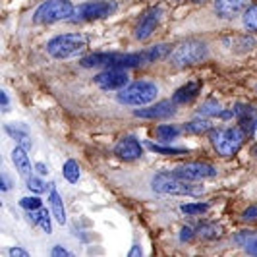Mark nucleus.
Here are the masks:
<instances>
[{"label":"nucleus","mask_w":257,"mask_h":257,"mask_svg":"<svg viewBox=\"0 0 257 257\" xmlns=\"http://www.w3.org/2000/svg\"><path fill=\"white\" fill-rule=\"evenodd\" d=\"M52 255L66 257V255H70V251H68V249H64V247H60V245H56V247H52Z\"/></svg>","instance_id":"c9c22d12"},{"label":"nucleus","mask_w":257,"mask_h":257,"mask_svg":"<svg viewBox=\"0 0 257 257\" xmlns=\"http://www.w3.org/2000/svg\"><path fill=\"white\" fill-rule=\"evenodd\" d=\"M234 114L238 116V120H244V118H251V116H257L255 114V108H251L249 104H244V103H238L234 106Z\"/></svg>","instance_id":"7c9ffc66"},{"label":"nucleus","mask_w":257,"mask_h":257,"mask_svg":"<svg viewBox=\"0 0 257 257\" xmlns=\"http://www.w3.org/2000/svg\"><path fill=\"white\" fill-rule=\"evenodd\" d=\"M8 255L10 257H27V251L24 247H10L8 249Z\"/></svg>","instance_id":"72a5a7b5"},{"label":"nucleus","mask_w":257,"mask_h":257,"mask_svg":"<svg viewBox=\"0 0 257 257\" xmlns=\"http://www.w3.org/2000/svg\"><path fill=\"white\" fill-rule=\"evenodd\" d=\"M83 68H120V70H130V68H140L145 64L142 52H132V54H122V52H99V54H87L79 60Z\"/></svg>","instance_id":"f257e3e1"},{"label":"nucleus","mask_w":257,"mask_h":257,"mask_svg":"<svg viewBox=\"0 0 257 257\" xmlns=\"http://www.w3.org/2000/svg\"><path fill=\"white\" fill-rule=\"evenodd\" d=\"M220 226H217V224H201L199 228H197V236L199 238H203V240H215V238H219L220 236Z\"/></svg>","instance_id":"a878e982"},{"label":"nucleus","mask_w":257,"mask_h":257,"mask_svg":"<svg viewBox=\"0 0 257 257\" xmlns=\"http://www.w3.org/2000/svg\"><path fill=\"white\" fill-rule=\"evenodd\" d=\"M180 209L186 215H203L209 211V205L207 203H184V205H180Z\"/></svg>","instance_id":"c85d7f7f"},{"label":"nucleus","mask_w":257,"mask_h":257,"mask_svg":"<svg viewBox=\"0 0 257 257\" xmlns=\"http://www.w3.org/2000/svg\"><path fill=\"white\" fill-rule=\"evenodd\" d=\"M257 217V207L253 205V207H247L244 213H242V219L244 220H247V219H255Z\"/></svg>","instance_id":"f704fd0d"},{"label":"nucleus","mask_w":257,"mask_h":257,"mask_svg":"<svg viewBox=\"0 0 257 257\" xmlns=\"http://www.w3.org/2000/svg\"><path fill=\"white\" fill-rule=\"evenodd\" d=\"M20 207L26 209V211H29V213H33V211H37V209L43 207V201L39 199L37 193H35L33 197H22V199H20Z\"/></svg>","instance_id":"c756f323"},{"label":"nucleus","mask_w":257,"mask_h":257,"mask_svg":"<svg viewBox=\"0 0 257 257\" xmlns=\"http://www.w3.org/2000/svg\"><path fill=\"white\" fill-rule=\"evenodd\" d=\"M209 49L203 41H184L170 52V64L176 68H190L207 60Z\"/></svg>","instance_id":"20e7f679"},{"label":"nucleus","mask_w":257,"mask_h":257,"mask_svg":"<svg viewBox=\"0 0 257 257\" xmlns=\"http://www.w3.org/2000/svg\"><path fill=\"white\" fill-rule=\"evenodd\" d=\"M89 41L81 33H64V35H56L47 43V52L54 60H68V58H76L83 56V52L87 51Z\"/></svg>","instance_id":"f03ea898"},{"label":"nucleus","mask_w":257,"mask_h":257,"mask_svg":"<svg viewBox=\"0 0 257 257\" xmlns=\"http://www.w3.org/2000/svg\"><path fill=\"white\" fill-rule=\"evenodd\" d=\"M116 12V2L110 0H89L83 2L76 8L70 22H95V20H104Z\"/></svg>","instance_id":"6e6552de"},{"label":"nucleus","mask_w":257,"mask_h":257,"mask_svg":"<svg viewBox=\"0 0 257 257\" xmlns=\"http://www.w3.org/2000/svg\"><path fill=\"white\" fill-rule=\"evenodd\" d=\"M0 99H2V112H6V110H8V106H10V99H8L6 91H2V93H0Z\"/></svg>","instance_id":"e433bc0d"},{"label":"nucleus","mask_w":257,"mask_h":257,"mask_svg":"<svg viewBox=\"0 0 257 257\" xmlns=\"http://www.w3.org/2000/svg\"><path fill=\"white\" fill-rule=\"evenodd\" d=\"M159 89L151 81H134L128 83L126 87H122L118 93V103L128 104V106H145L151 104L157 99Z\"/></svg>","instance_id":"39448f33"},{"label":"nucleus","mask_w":257,"mask_h":257,"mask_svg":"<svg viewBox=\"0 0 257 257\" xmlns=\"http://www.w3.org/2000/svg\"><path fill=\"white\" fill-rule=\"evenodd\" d=\"M49 203H51V209H52V215H54V219L58 224H66V209H64V201H62V197H60V193L56 192V188H54V184H51V190H49Z\"/></svg>","instance_id":"f3484780"},{"label":"nucleus","mask_w":257,"mask_h":257,"mask_svg":"<svg viewBox=\"0 0 257 257\" xmlns=\"http://www.w3.org/2000/svg\"><path fill=\"white\" fill-rule=\"evenodd\" d=\"M35 168H37V170L41 172V174H47V172H49V168L45 167L43 163H37V165H35Z\"/></svg>","instance_id":"a19ab883"},{"label":"nucleus","mask_w":257,"mask_h":257,"mask_svg":"<svg viewBox=\"0 0 257 257\" xmlns=\"http://www.w3.org/2000/svg\"><path fill=\"white\" fill-rule=\"evenodd\" d=\"M12 163L14 167H16V170L20 172V176H24L26 180L31 176V163L27 159V149H24L22 145L16 147L12 151Z\"/></svg>","instance_id":"dca6fc26"},{"label":"nucleus","mask_w":257,"mask_h":257,"mask_svg":"<svg viewBox=\"0 0 257 257\" xmlns=\"http://www.w3.org/2000/svg\"><path fill=\"white\" fill-rule=\"evenodd\" d=\"M151 188L157 193H165V195H203L205 190L199 184H193L190 180L178 178L176 174H157L151 180Z\"/></svg>","instance_id":"7ed1b4c3"},{"label":"nucleus","mask_w":257,"mask_h":257,"mask_svg":"<svg viewBox=\"0 0 257 257\" xmlns=\"http://www.w3.org/2000/svg\"><path fill=\"white\" fill-rule=\"evenodd\" d=\"M244 130L240 128H220V130H211V143L215 147V151L220 157H234L240 151V147L245 142Z\"/></svg>","instance_id":"423d86ee"},{"label":"nucleus","mask_w":257,"mask_h":257,"mask_svg":"<svg viewBox=\"0 0 257 257\" xmlns=\"http://www.w3.org/2000/svg\"><path fill=\"white\" fill-rule=\"evenodd\" d=\"M197 114L201 116H217V118H222V120H230L234 112L232 110H224L219 104V101L215 99H209L207 103H203L199 108H197Z\"/></svg>","instance_id":"6ab92c4d"},{"label":"nucleus","mask_w":257,"mask_h":257,"mask_svg":"<svg viewBox=\"0 0 257 257\" xmlns=\"http://www.w3.org/2000/svg\"><path fill=\"white\" fill-rule=\"evenodd\" d=\"M178 134H180V130L174 128V126H167V124L155 128V136H157V140H161V142H172V140L178 138Z\"/></svg>","instance_id":"b1692460"},{"label":"nucleus","mask_w":257,"mask_h":257,"mask_svg":"<svg viewBox=\"0 0 257 257\" xmlns=\"http://www.w3.org/2000/svg\"><path fill=\"white\" fill-rule=\"evenodd\" d=\"M163 14H165V10L161 6H153V8H149L147 12L143 14L142 20L136 26V39L138 41H145V39L151 37L153 31L161 24V20H163Z\"/></svg>","instance_id":"9d476101"},{"label":"nucleus","mask_w":257,"mask_h":257,"mask_svg":"<svg viewBox=\"0 0 257 257\" xmlns=\"http://www.w3.org/2000/svg\"><path fill=\"white\" fill-rule=\"evenodd\" d=\"M199 91H201V83L199 81H190V83H186V85H182V87H178V89L174 91L172 101L176 104L192 103L193 99L199 95Z\"/></svg>","instance_id":"2eb2a0df"},{"label":"nucleus","mask_w":257,"mask_h":257,"mask_svg":"<svg viewBox=\"0 0 257 257\" xmlns=\"http://www.w3.org/2000/svg\"><path fill=\"white\" fill-rule=\"evenodd\" d=\"M76 12L70 0H45L33 14V24H56L72 20Z\"/></svg>","instance_id":"0eeeda50"},{"label":"nucleus","mask_w":257,"mask_h":257,"mask_svg":"<svg viewBox=\"0 0 257 257\" xmlns=\"http://www.w3.org/2000/svg\"><path fill=\"white\" fill-rule=\"evenodd\" d=\"M182 130L186 132V134H193V136H197V134H205L209 132L211 128V124H209V120H192V122H186Z\"/></svg>","instance_id":"4be33fe9"},{"label":"nucleus","mask_w":257,"mask_h":257,"mask_svg":"<svg viewBox=\"0 0 257 257\" xmlns=\"http://www.w3.org/2000/svg\"><path fill=\"white\" fill-rule=\"evenodd\" d=\"M255 91H257V85H255Z\"/></svg>","instance_id":"37998d69"},{"label":"nucleus","mask_w":257,"mask_h":257,"mask_svg":"<svg viewBox=\"0 0 257 257\" xmlns=\"http://www.w3.org/2000/svg\"><path fill=\"white\" fill-rule=\"evenodd\" d=\"M62 174H64L66 182L70 184H76L79 180V165H77L74 159H68L62 167Z\"/></svg>","instance_id":"5701e85b"},{"label":"nucleus","mask_w":257,"mask_h":257,"mask_svg":"<svg viewBox=\"0 0 257 257\" xmlns=\"http://www.w3.org/2000/svg\"><path fill=\"white\" fill-rule=\"evenodd\" d=\"M145 147L153 153H161V155H186L188 149H180V147H167V145H157L153 142H145Z\"/></svg>","instance_id":"393cba45"},{"label":"nucleus","mask_w":257,"mask_h":257,"mask_svg":"<svg viewBox=\"0 0 257 257\" xmlns=\"http://www.w3.org/2000/svg\"><path fill=\"white\" fill-rule=\"evenodd\" d=\"M176 114V103L174 101H161L151 106H143L138 108L134 116L136 118H145V120H153V118H170Z\"/></svg>","instance_id":"ddd939ff"},{"label":"nucleus","mask_w":257,"mask_h":257,"mask_svg":"<svg viewBox=\"0 0 257 257\" xmlns=\"http://www.w3.org/2000/svg\"><path fill=\"white\" fill-rule=\"evenodd\" d=\"M245 251L249 255H257V238H251L247 244H245Z\"/></svg>","instance_id":"473e14b6"},{"label":"nucleus","mask_w":257,"mask_h":257,"mask_svg":"<svg viewBox=\"0 0 257 257\" xmlns=\"http://www.w3.org/2000/svg\"><path fill=\"white\" fill-rule=\"evenodd\" d=\"M251 232H240V234H236V244H244V240H245V236H249Z\"/></svg>","instance_id":"58836bf2"},{"label":"nucleus","mask_w":257,"mask_h":257,"mask_svg":"<svg viewBox=\"0 0 257 257\" xmlns=\"http://www.w3.org/2000/svg\"><path fill=\"white\" fill-rule=\"evenodd\" d=\"M27 190L33 193H45L47 190H51V184H45L39 176H29L27 178Z\"/></svg>","instance_id":"cd10ccee"},{"label":"nucleus","mask_w":257,"mask_h":257,"mask_svg":"<svg viewBox=\"0 0 257 257\" xmlns=\"http://www.w3.org/2000/svg\"><path fill=\"white\" fill-rule=\"evenodd\" d=\"M101 89L104 91H114L122 89L130 83V76L126 74V70H120V68H108L101 72L99 76H95L93 79Z\"/></svg>","instance_id":"9b49d317"},{"label":"nucleus","mask_w":257,"mask_h":257,"mask_svg":"<svg viewBox=\"0 0 257 257\" xmlns=\"http://www.w3.org/2000/svg\"><path fill=\"white\" fill-rule=\"evenodd\" d=\"M170 52H172L170 45H155L147 51H142V54L145 58V64H151V62H157V60H163V58L170 56Z\"/></svg>","instance_id":"aec40b11"},{"label":"nucleus","mask_w":257,"mask_h":257,"mask_svg":"<svg viewBox=\"0 0 257 257\" xmlns=\"http://www.w3.org/2000/svg\"><path fill=\"white\" fill-rule=\"evenodd\" d=\"M251 0H215V12L220 18H234L244 10Z\"/></svg>","instance_id":"4468645a"},{"label":"nucleus","mask_w":257,"mask_h":257,"mask_svg":"<svg viewBox=\"0 0 257 257\" xmlns=\"http://www.w3.org/2000/svg\"><path fill=\"white\" fill-rule=\"evenodd\" d=\"M174 174L178 178H184V180L199 182L215 178L217 176V168L213 165H207V163H188V165H182V167L176 168Z\"/></svg>","instance_id":"1a4fd4ad"},{"label":"nucleus","mask_w":257,"mask_h":257,"mask_svg":"<svg viewBox=\"0 0 257 257\" xmlns=\"http://www.w3.org/2000/svg\"><path fill=\"white\" fill-rule=\"evenodd\" d=\"M31 220H33V222H37V226H41V228L47 232V234H51V232H52L51 215H49V211H47L45 207H41V209H37V211H33Z\"/></svg>","instance_id":"412c9836"},{"label":"nucleus","mask_w":257,"mask_h":257,"mask_svg":"<svg viewBox=\"0 0 257 257\" xmlns=\"http://www.w3.org/2000/svg\"><path fill=\"white\" fill-rule=\"evenodd\" d=\"M242 22H244V27L249 29V31H257V4L255 6H249L247 10L242 16Z\"/></svg>","instance_id":"bb28decb"},{"label":"nucleus","mask_w":257,"mask_h":257,"mask_svg":"<svg viewBox=\"0 0 257 257\" xmlns=\"http://www.w3.org/2000/svg\"><path fill=\"white\" fill-rule=\"evenodd\" d=\"M114 155L122 161H128V163L130 161H138L143 155V147L134 136H124V138H120L116 142Z\"/></svg>","instance_id":"f8f14e48"},{"label":"nucleus","mask_w":257,"mask_h":257,"mask_svg":"<svg viewBox=\"0 0 257 257\" xmlns=\"http://www.w3.org/2000/svg\"><path fill=\"white\" fill-rule=\"evenodd\" d=\"M193 234H195V232H193L192 228L184 226V228L180 230V240H182V242H190V240L193 238Z\"/></svg>","instance_id":"2f4dec72"},{"label":"nucleus","mask_w":257,"mask_h":257,"mask_svg":"<svg viewBox=\"0 0 257 257\" xmlns=\"http://www.w3.org/2000/svg\"><path fill=\"white\" fill-rule=\"evenodd\" d=\"M4 132L12 138L14 142H18L24 149L31 147V138H29V130L22 124H4Z\"/></svg>","instance_id":"a211bd4d"},{"label":"nucleus","mask_w":257,"mask_h":257,"mask_svg":"<svg viewBox=\"0 0 257 257\" xmlns=\"http://www.w3.org/2000/svg\"><path fill=\"white\" fill-rule=\"evenodd\" d=\"M180 2H192V4H203L207 0H180Z\"/></svg>","instance_id":"79ce46f5"},{"label":"nucleus","mask_w":257,"mask_h":257,"mask_svg":"<svg viewBox=\"0 0 257 257\" xmlns=\"http://www.w3.org/2000/svg\"><path fill=\"white\" fill-rule=\"evenodd\" d=\"M130 255H132V257H140V255H142V247H140V245H134V247L130 249Z\"/></svg>","instance_id":"ea45409f"},{"label":"nucleus","mask_w":257,"mask_h":257,"mask_svg":"<svg viewBox=\"0 0 257 257\" xmlns=\"http://www.w3.org/2000/svg\"><path fill=\"white\" fill-rule=\"evenodd\" d=\"M8 174H2V180H0V190L2 192H8V188H10V180L6 178Z\"/></svg>","instance_id":"4c0bfd02"}]
</instances>
